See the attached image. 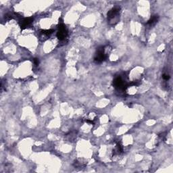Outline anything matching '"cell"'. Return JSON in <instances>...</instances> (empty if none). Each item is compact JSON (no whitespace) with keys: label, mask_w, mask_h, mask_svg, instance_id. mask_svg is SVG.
<instances>
[{"label":"cell","mask_w":173,"mask_h":173,"mask_svg":"<svg viewBox=\"0 0 173 173\" xmlns=\"http://www.w3.org/2000/svg\"><path fill=\"white\" fill-rule=\"evenodd\" d=\"M68 35V31L67 27L64 25L63 21L59 22V27H58V31L57 33V37L60 41L64 40L67 38Z\"/></svg>","instance_id":"1"},{"label":"cell","mask_w":173,"mask_h":173,"mask_svg":"<svg viewBox=\"0 0 173 173\" xmlns=\"http://www.w3.org/2000/svg\"><path fill=\"white\" fill-rule=\"evenodd\" d=\"M33 18H25L21 21L20 22V27L21 28V29L24 30L27 28L29 25H31V23L33 22Z\"/></svg>","instance_id":"5"},{"label":"cell","mask_w":173,"mask_h":173,"mask_svg":"<svg viewBox=\"0 0 173 173\" xmlns=\"http://www.w3.org/2000/svg\"><path fill=\"white\" fill-rule=\"evenodd\" d=\"M41 33L43 34V35H50L51 34H52L53 33V30L52 29H50V30H41V31H40Z\"/></svg>","instance_id":"7"},{"label":"cell","mask_w":173,"mask_h":173,"mask_svg":"<svg viewBox=\"0 0 173 173\" xmlns=\"http://www.w3.org/2000/svg\"><path fill=\"white\" fill-rule=\"evenodd\" d=\"M162 78H163L165 81H168L170 79V76H169V74H164L163 75H162Z\"/></svg>","instance_id":"8"},{"label":"cell","mask_w":173,"mask_h":173,"mask_svg":"<svg viewBox=\"0 0 173 173\" xmlns=\"http://www.w3.org/2000/svg\"><path fill=\"white\" fill-rule=\"evenodd\" d=\"M33 62H34V64H35V66H37V65H39V60H38L37 58H35V59H34V60H33Z\"/></svg>","instance_id":"9"},{"label":"cell","mask_w":173,"mask_h":173,"mask_svg":"<svg viewBox=\"0 0 173 173\" xmlns=\"http://www.w3.org/2000/svg\"><path fill=\"white\" fill-rule=\"evenodd\" d=\"M107 54L105 52V48H104V47H102V48H99L97 50V52L96 53L94 60L97 63H101L103 61L105 60Z\"/></svg>","instance_id":"3"},{"label":"cell","mask_w":173,"mask_h":173,"mask_svg":"<svg viewBox=\"0 0 173 173\" xmlns=\"http://www.w3.org/2000/svg\"><path fill=\"white\" fill-rule=\"evenodd\" d=\"M158 18H159V16H157V15H155V16H151V18L149 19V20H148V22H147V24L150 25H154L155 23H156L158 22Z\"/></svg>","instance_id":"6"},{"label":"cell","mask_w":173,"mask_h":173,"mask_svg":"<svg viewBox=\"0 0 173 173\" xmlns=\"http://www.w3.org/2000/svg\"><path fill=\"white\" fill-rule=\"evenodd\" d=\"M113 85H114V87L116 89H125V87H124L123 80L120 76H116V77L114 78V80L113 81Z\"/></svg>","instance_id":"4"},{"label":"cell","mask_w":173,"mask_h":173,"mask_svg":"<svg viewBox=\"0 0 173 173\" xmlns=\"http://www.w3.org/2000/svg\"><path fill=\"white\" fill-rule=\"evenodd\" d=\"M120 8H118V7H116V8H113L112 9H111L110 11L108 12V20L111 22V21H113L114 20L115 21V24L117 23L116 18L117 17L119 16V15H120Z\"/></svg>","instance_id":"2"}]
</instances>
